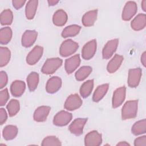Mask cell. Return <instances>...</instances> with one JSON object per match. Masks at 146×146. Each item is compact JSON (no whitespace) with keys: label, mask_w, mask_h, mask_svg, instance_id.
Here are the masks:
<instances>
[{"label":"cell","mask_w":146,"mask_h":146,"mask_svg":"<svg viewBox=\"0 0 146 146\" xmlns=\"http://www.w3.org/2000/svg\"><path fill=\"white\" fill-rule=\"evenodd\" d=\"M80 58L79 54L75 55L65 60L64 68L68 74L72 73L80 65Z\"/></svg>","instance_id":"9a60e30c"},{"label":"cell","mask_w":146,"mask_h":146,"mask_svg":"<svg viewBox=\"0 0 146 146\" xmlns=\"http://www.w3.org/2000/svg\"><path fill=\"white\" fill-rule=\"evenodd\" d=\"M62 86V80L58 76H52L47 82L46 90L49 94L56 92Z\"/></svg>","instance_id":"2e32d148"},{"label":"cell","mask_w":146,"mask_h":146,"mask_svg":"<svg viewBox=\"0 0 146 146\" xmlns=\"http://www.w3.org/2000/svg\"><path fill=\"white\" fill-rule=\"evenodd\" d=\"M141 62L144 66V67L146 66V52L144 51L141 56Z\"/></svg>","instance_id":"60d3db41"},{"label":"cell","mask_w":146,"mask_h":146,"mask_svg":"<svg viewBox=\"0 0 146 146\" xmlns=\"http://www.w3.org/2000/svg\"><path fill=\"white\" fill-rule=\"evenodd\" d=\"M0 20L2 25H10L13 20V14L11 10L10 9L3 10L1 14Z\"/></svg>","instance_id":"836d02e7"},{"label":"cell","mask_w":146,"mask_h":146,"mask_svg":"<svg viewBox=\"0 0 146 146\" xmlns=\"http://www.w3.org/2000/svg\"><path fill=\"white\" fill-rule=\"evenodd\" d=\"M98 15V10H93L86 13L82 19L83 25L86 27H91L94 25Z\"/></svg>","instance_id":"7402d4cb"},{"label":"cell","mask_w":146,"mask_h":146,"mask_svg":"<svg viewBox=\"0 0 146 146\" xmlns=\"http://www.w3.org/2000/svg\"><path fill=\"white\" fill-rule=\"evenodd\" d=\"M81 30V27L77 25H72L66 27L62 32L63 38L74 37L78 35Z\"/></svg>","instance_id":"484cf974"},{"label":"cell","mask_w":146,"mask_h":146,"mask_svg":"<svg viewBox=\"0 0 146 146\" xmlns=\"http://www.w3.org/2000/svg\"><path fill=\"white\" fill-rule=\"evenodd\" d=\"M92 67L88 66H84L81 67L75 74V79L78 81L84 80L90 75L92 72Z\"/></svg>","instance_id":"f546056e"},{"label":"cell","mask_w":146,"mask_h":146,"mask_svg":"<svg viewBox=\"0 0 146 146\" xmlns=\"http://www.w3.org/2000/svg\"><path fill=\"white\" fill-rule=\"evenodd\" d=\"M117 145H121V146H124V145H130V144L126 141H120V143L117 144Z\"/></svg>","instance_id":"ee69618b"},{"label":"cell","mask_w":146,"mask_h":146,"mask_svg":"<svg viewBox=\"0 0 146 146\" xmlns=\"http://www.w3.org/2000/svg\"><path fill=\"white\" fill-rule=\"evenodd\" d=\"M62 59L59 58H48L43 65L41 71L44 74H52L62 65Z\"/></svg>","instance_id":"7a4b0ae2"},{"label":"cell","mask_w":146,"mask_h":146,"mask_svg":"<svg viewBox=\"0 0 146 146\" xmlns=\"http://www.w3.org/2000/svg\"><path fill=\"white\" fill-rule=\"evenodd\" d=\"M18 128L15 125H7L2 131V136L6 140L14 139L18 134Z\"/></svg>","instance_id":"d4e9b609"},{"label":"cell","mask_w":146,"mask_h":146,"mask_svg":"<svg viewBox=\"0 0 146 146\" xmlns=\"http://www.w3.org/2000/svg\"><path fill=\"white\" fill-rule=\"evenodd\" d=\"M102 143V135L97 131H92L85 136L84 145L86 146H99Z\"/></svg>","instance_id":"ba28073f"},{"label":"cell","mask_w":146,"mask_h":146,"mask_svg":"<svg viewBox=\"0 0 146 146\" xmlns=\"http://www.w3.org/2000/svg\"><path fill=\"white\" fill-rule=\"evenodd\" d=\"M142 75V70L140 68H136L129 70L128 77V84L130 87H136L140 81Z\"/></svg>","instance_id":"8fae6325"},{"label":"cell","mask_w":146,"mask_h":146,"mask_svg":"<svg viewBox=\"0 0 146 146\" xmlns=\"http://www.w3.org/2000/svg\"><path fill=\"white\" fill-rule=\"evenodd\" d=\"M43 48L39 46H35L26 56V62L29 65H34L42 56Z\"/></svg>","instance_id":"9c48e42d"},{"label":"cell","mask_w":146,"mask_h":146,"mask_svg":"<svg viewBox=\"0 0 146 146\" xmlns=\"http://www.w3.org/2000/svg\"><path fill=\"white\" fill-rule=\"evenodd\" d=\"M135 146H146V136L143 135L137 137L134 141Z\"/></svg>","instance_id":"74e56055"},{"label":"cell","mask_w":146,"mask_h":146,"mask_svg":"<svg viewBox=\"0 0 146 146\" xmlns=\"http://www.w3.org/2000/svg\"><path fill=\"white\" fill-rule=\"evenodd\" d=\"M87 121V118H76L69 125L68 129L75 135L79 136L83 133L84 127Z\"/></svg>","instance_id":"30bf717a"},{"label":"cell","mask_w":146,"mask_h":146,"mask_svg":"<svg viewBox=\"0 0 146 146\" xmlns=\"http://www.w3.org/2000/svg\"><path fill=\"white\" fill-rule=\"evenodd\" d=\"M7 119V114L6 110L1 108L0 109V124L2 125L6 122Z\"/></svg>","instance_id":"ab89813d"},{"label":"cell","mask_w":146,"mask_h":146,"mask_svg":"<svg viewBox=\"0 0 146 146\" xmlns=\"http://www.w3.org/2000/svg\"><path fill=\"white\" fill-rule=\"evenodd\" d=\"M12 30L9 27H2L0 30V43L2 44H7L12 38Z\"/></svg>","instance_id":"4dcf8cb0"},{"label":"cell","mask_w":146,"mask_h":146,"mask_svg":"<svg viewBox=\"0 0 146 146\" xmlns=\"http://www.w3.org/2000/svg\"><path fill=\"white\" fill-rule=\"evenodd\" d=\"M79 48L78 43L68 39L62 42L59 48V54L63 57L68 56L75 53Z\"/></svg>","instance_id":"3957f363"},{"label":"cell","mask_w":146,"mask_h":146,"mask_svg":"<svg viewBox=\"0 0 146 146\" xmlns=\"http://www.w3.org/2000/svg\"><path fill=\"white\" fill-rule=\"evenodd\" d=\"M72 115L71 113L62 110L58 112L54 117L53 123L59 127L67 125L71 120Z\"/></svg>","instance_id":"277c9868"},{"label":"cell","mask_w":146,"mask_h":146,"mask_svg":"<svg viewBox=\"0 0 146 146\" xmlns=\"http://www.w3.org/2000/svg\"><path fill=\"white\" fill-rule=\"evenodd\" d=\"M132 133L137 136L146 132V120L143 119L136 121L132 127Z\"/></svg>","instance_id":"f1b7e54d"},{"label":"cell","mask_w":146,"mask_h":146,"mask_svg":"<svg viewBox=\"0 0 146 146\" xmlns=\"http://www.w3.org/2000/svg\"><path fill=\"white\" fill-rule=\"evenodd\" d=\"M59 1L56 0H49L47 1L48 4L49 6H54L56 5Z\"/></svg>","instance_id":"b9f144b4"},{"label":"cell","mask_w":146,"mask_h":146,"mask_svg":"<svg viewBox=\"0 0 146 146\" xmlns=\"http://www.w3.org/2000/svg\"><path fill=\"white\" fill-rule=\"evenodd\" d=\"M42 146L61 145L62 143L59 139L54 136H48L45 137L42 142Z\"/></svg>","instance_id":"e575fe53"},{"label":"cell","mask_w":146,"mask_h":146,"mask_svg":"<svg viewBox=\"0 0 146 146\" xmlns=\"http://www.w3.org/2000/svg\"><path fill=\"white\" fill-rule=\"evenodd\" d=\"M11 57L10 50L6 47H0V67H2L7 64Z\"/></svg>","instance_id":"1f68e13d"},{"label":"cell","mask_w":146,"mask_h":146,"mask_svg":"<svg viewBox=\"0 0 146 146\" xmlns=\"http://www.w3.org/2000/svg\"><path fill=\"white\" fill-rule=\"evenodd\" d=\"M109 88V84L107 83L99 86L94 92L92 100L94 102H98L101 100L107 94Z\"/></svg>","instance_id":"cb8c5ba5"},{"label":"cell","mask_w":146,"mask_h":146,"mask_svg":"<svg viewBox=\"0 0 146 146\" xmlns=\"http://www.w3.org/2000/svg\"><path fill=\"white\" fill-rule=\"evenodd\" d=\"M146 26V15L145 14H139L131 21V28L135 31H140Z\"/></svg>","instance_id":"ffe728a7"},{"label":"cell","mask_w":146,"mask_h":146,"mask_svg":"<svg viewBox=\"0 0 146 146\" xmlns=\"http://www.w3.org/2000/svg\"><path fill=\"white\" fill-rule=\"evenodd\" d=\"M141 8L144 11H146V0H144L141 2Z\"/></svg>","instance_id":"7bdbcfd3"},{"label":"cell","mask_w":146,"mask_h":146,"mask_svg":"<svg viewBox=\"0 0 146 146\" xmlns=\"http://www.w3.org/2000/svg\"><path fill=\"white\" fill-rule=\"evenodd\" d=\"M119 43L118 39H113L108 41L104 46L102 50V56L103 59L110 58L116 51Z\"/></svg>","instance_id":"7c38bea8"},{"label":"cell","mask_w":146,"mask_h":146,"mask_svg":"<svg viewBox=\"0 0 146 146\" xmlns=\"http://www.w3.org/2000/svg\"><path fill=\"white\" fill-rule=\"evenodd\" d=\"M126 88L124 86L117 88L113 92L112 104L113 108H117L122 104L125 98Z\"/></svg>","instance_id":"4fadbf2b"},{"label":"cell","mask_w":146,"mask_h":146,"mask_svg":"<svg viewBox=\"0 0 146 146\" xmlns=\"http://www.w3.org/2000/svg\"><path fill=\"white\" fill-rule=\"evenodd\" d=\"M26 80L29 90L30 91H34L39 83V74L36 72H32L27 76Z\"/></svg>","instance_id":"4316f807"},{"label":"cell","mask_w":146,"mask_h":146,"mask_svg":"<svg viewBox=\"0 0 146 146\" xmlns=\"http://www.w3.org/2000/svg\"><path fill=\"white\" fill-rule=\"evenodd\" d=\"M6 108L10 117L15 116L20 110V104L18 100L11 99L7 104Z\"/></svg>","instance_id":"d6a6232c"},{"label":"cell","mask_w":146,"mask_h":146,"mask_svg":"<svg viewBox=\"0 0 146 146\" xmlns=\"http://www.w3.org/2000/svg\"><path fill=\"white\" fill-rule=\"evenodd\" d=\"M38 5L37 0H31L27 2L25 7V15L27 19H33L35 15Z\"/></svg>","instance_id":"603a6c76"},{"label":"cell","mask_w":146,"mask_h":146,"mask_svg":"<svg viewBox=\"0 0 146 146\" xmlns=\"http://www.w3.org/2000/svg\"><path fill=\"white\" fill-rule=\"evenodd\" d=\"M10 98L7 88H5L0 92V106H3L6 104Z\"/></svg>","instance_id":"d590c367"},{"label":"cell","mask_w":146,"mask_h":146,"mask_svg":"<svg viewBox=\"0 0 146 146\" xmlns=\"http://www.w3.org/2000/svg\"><path fill=\"white\" fill-rule=\"evenodd\" d=\"M25 89V83L22 80H15L10 86V92L12 95L15 97H19L23 95Z\"/></svg>","instance_id":"d6986e66"},{"label":"cell","mask_w":146,"mask_h":146,"mask_svg":"<svg viewBox=\"0 0 146 146\" xmlns=\"http://www.w3.org/2000/svg\"><path fill=\"white\" fill-rule=\"evenodd\" d=\"M137 11V6L135 2L128 1L127 2L122 11L121 18L123 21H129L136 13Z\"/></svg>","instance_id":"52a82bcc"},{"label":"cell","mask_w":146,"mask_h":146,"mask_svg":"<svg viewBox=\"0 0 146 146\" xmlns=\"http://www.w3.org/2000/svg\"><path fill=\"white\" fill-rule=\"evenodd\" d=\"M37 36L38 33L35 30H26L22 36V45L25 47H29L31 46L35 43Z\"/></svg>","instance_id":"5bb4252c"},{"label":"cell","mask_w":146,"mask_h":146,"mask_svg":"<svg viewBox=\"0 0 146 146\" xmlns=\"http://www.w3.org/2000/svg\"><path fill=\"white\" fill-rule=\"evenodd\" d=\"M94 88V80H88L84 82L80 88V94L83 98H87L91 93Z\"/></svg>","instance_id":"83f0119b"},{"label":"cell","mask_w":146,"mask_h":146,"mask_svg":"<svg viewBox=\"0 0 146 146\" xmlns=\"http://www.w3.org/2000/svg\"><path fill=\"white\" fill-rule=\"evenodd\" d=\"M138 100H129L125 103L121 109V118L127 120L135 118L137 115Z\"/></svg>","instance_id":"6da1fadb"},{"label":"cell","mask_w":146,"mask_h":146,"mask_svg":"<svg viewBox=\"0 0 146 146\" xmlns=\"http://www.w3.org/2000/svg\"><path fill=\"white\" fill-rule=\"evenodd\" d=\"M26 2V1L25 0H13L12 1V4L15 9L19 10L23 6Z\"/></svg>","instance_id":"f35d334b"},{"label":"cell","mask_w":146,"mask_h":146,"mask_svg":"<svg viewBox=\"0 0 146 146\" xmlns=\"http://www.w3.org/2000/svg\"><path fill=\"white\" fill-rule=\"evenodd\" d=\"M97 43L96 39H92L86 43L82 50V56L85 60L91 59L96 51Z\"/></svg>","instance_id":"8992f818"},{"label":"cell","mask_w":146,"mask_h":146,"mask_svg":"<svg viewBox=\"0 0 146 146\" xmlns=\"http://www.w3.org/2000/svg\"><path fill=\"white\" fill-rule=\"evenodd\" d=\"M8 82V77L6 72L1 71L0 72V88L2 89L6 86Z\"/></svg>","instance_id":"8d00e7d4"},{"label":"cell","mask_w":146,"mask_h":146,"mask_svg":"<svg viewBox=\"0 0 146 146\" xmlns=\"http://www.w3.org/2000/svg\"><path fill=\"white\" fill-rule=\"evenodd\" d=\"M51 110L49 106H40L37 108L33 115L34 120L37 122H43L46 120L47 117Z\"/></svg>","instance_id":"e0dca14e"},{"label":"cell","mask_w":146,"mask_h":146,"mask_svg":"<svg viewBox=\"0 0 146 146\" xmlns=\"http://www.w3.org/2000/svg\"><path fill=\"white\" fill-rule=\"evenodd\" d=\"M82 103V100L78 94H71L67 98L64 104V107L68 111H74L80 108Z\"/></svg>","instance_id":"5b68a950"},{"label":"cell","mask_w":146,"mask_h":146,"mask_svg":"<svg viewBox=\"0 0 146 146\" xmlns=\"http://www.w3.org/2000/svg\"><path fill=\"white\" fill-rule=\"evenodd\" d=\"M67 13L62 9L56 11L52 16V22L56 26H63L67 21Z\"/></svg>","instance_id":"44dd1931"},{"label":"cell","mask_w":146,"mask_h":146,"mask_svg":"<svg viewBox=\"0 0 146 146\" xmlns=\"http://www.w3.org/2000/svg\"><path fill=\"white\" fill-rule=\"evenodd\" d=\"M124 58L123 56L115 54L114 56L110 60L107 66V70L109 73L112 74L116 72L120 67Z\"/></svg>","instance_id":"ac0fdd59"}]
</instances>
